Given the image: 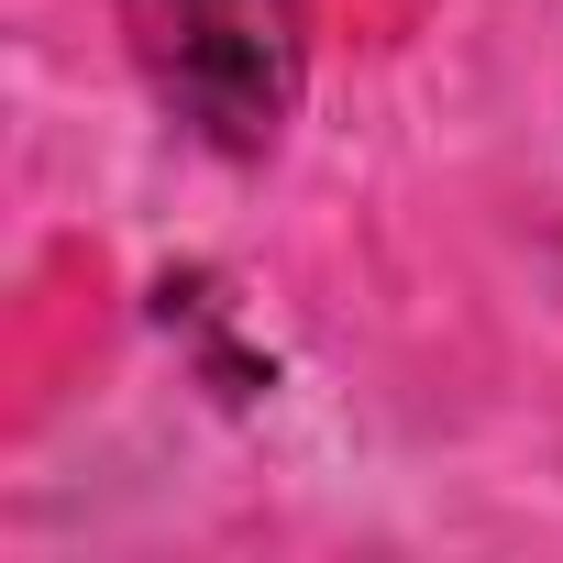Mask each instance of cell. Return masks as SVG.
Here are the masks:
<instances>
[{
  "label": "cell",
  "instance_id": "1",
  "mask_svg": "<svg viewBox=\"0 0 563 563\" xmlns=\"http://www.w3.org/2000/svg\"><path fill=\"white\" fill-rule=\"evenodd\" d=\"M133 56L210 144H265L299 100V0H122Z\"/></svg>",
  "mask_w": 563,
  "mask_h": 563
}]
</instances>
